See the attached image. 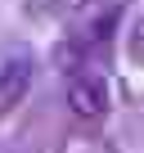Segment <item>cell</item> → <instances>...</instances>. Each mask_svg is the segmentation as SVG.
<instances>
[{"label":"cell","mask_w":144,"mask_h":153,"mask_svg":"<svg viewBox=\"0 0 144 153\" xmlns=\"http://www.w3.org/2000/svg\"><path fill=\"white\" fill-rule=\"evenodd\" d=\"M108 0H63V14L68 18H95Z\"/></svg>","instance_id":"277c9868"},{"label":"cell","mask_w":144,"mask_h":153,"mask_svg":"<svg viewBox=\"0 0 144 153\" xmlns=\"http://www.w3.org/2000/svg\"><path fill=\"white\" fill-rule=\"evenodd\" d=\"M126 54L144 68V14H135V18H131V27H126Z\"/></svg>","instance_id":"3957f363"},{"label":"cell","mask_w":144,"mask_h":153,"mask_svg":"<svg viewBox=\"0 0 144 153\" xmlns=\"http://www.w3.org/2000/svg\"><path fill=\"white\" fill-rule=\"evenodd\" d=\"M113 104V90H108V76L99 72H77L68 76V113L81 117V122H99Z\"/></svg>","instance_id":"7a4b0ae2"},{"label":"cell","mask_w":144,"mask_h":153,"mask_svg":"<svg viewBox=\"0 0 144 153\" xmlns=\"http://www.w3.org/2000/svg\"><path fill=\"white\" fill-rule=\"evenodd\" d=\"M32 81H36V59L27 50H5L0 54V117H9L27 99Z\"/></svg>","instance_id":"6da1fadb"}]
</instances>
